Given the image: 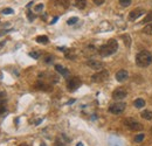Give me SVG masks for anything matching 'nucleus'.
Wrapping results in <instances>:
<instances>
[{"instance_id":"nucleus-1","label":"nucleus","mask_w":152,"mask_h":146,"mask_svg":"<svg viewBox=\"0 0 152 146\" xmlns=\"http://www.w3.org/2000/svg\"><path fill=\"white\" fill-rule=\"evenodd\" d=\"M117 49H118V42L115 39H110L105 45H103L98 48V54L103 57H107V56L115 54L117 52Z\"/></svg>"},{"instance_id":"nucleus-2","label":"nucleus","mask_w":152,"mask_h":146,"mask_svg":"<svg viewBox=\"0 0 152 146\" xmlns=\"http://www.w3.org/2000/svg\"><path fill=\"white\" fill-rule=\"evenodd\" d=\"M152 63V54L148 50H142L136 55V64L139 68H146Z\"/></svg>"},{"instance_id":"nucleus-3","label":"nucleus","mask_w":152,"mask_h":146,"mask_svg":"<svg viewBox=\"0 0 152 146\" xmlns=\"http://www.w3.org/2000/svg\"><path fill=\"white\" fill-rule=\"evenodd\" d=\"M124 125L128 128L132 130V131H142V130L144 128V126H143L139 122H137V120L133 119V118H125V119H124Z\"/></svg>"},{"instance_id":"nucleus-4","label":"nucleus","mask_w":152,"mask_h":146,"mask_svg":"<svg viewBox=\"0 0 152 146\" xmlns=\"http://www.w3.org/2000/svg\"><path fill=\"white\" fill-rule=\"evenodd\" d=\"M126 108V104L123 103V102H117V103H114L109 107V112L113 113V115H119L122 113Z\"/></svg>"},{"instance_id":"nucleus-5","label":"nucleus","mask_w":152,"mask_h":146,"mask_svg":"<svg viewBox=\"0 0 152 146\" xmlns=\"http://www.w3.org/2000/svg\"><path fill=\"white\" fill-rule=\"evenodd\" d=\"M81 80L77 77V76H73V77H70L69 80H68V82H67V88H68V90L69 91H75L76 89H78L80 87H81Z\"/></svg>"},{"instance_id":"nucleus-6","label":"nucleus","mask_w":152,"mask_h":146,"mask_svg":"<svg viewBox=\"0 0 152 146\" xmlns=\"http://www.w3.org/2000/svg\"><path fill=\"white\" fill-rule=\"evenodd\" d=\"M108 77H109V72L108 70H99V72H97L96 74H94L93 76H91V80L94 81V82H97V83H101V82H104V81H107L108 80Z\"/></svg>"},{"instance_id":"nucleus-7","label":"nucleus","mask_w":152,"mask_h":146,"mask_svg":"<svg viewBox=\"0 0 152 146\" xmlns=\"http://www.w3.org/2000/svg\"><path fill=\"white\" fill-rule=\"evenodd\" d=\"M87 66L93 69V70H96V72H99L103 69V63L98 60H88L87 61Z\"/></svg>"},{"instance_id":"nucleus-8","label":"nucleus","mask_w":152,"mask_h":146,"mask_svg":"<svg viewBox=\"0 0 152 146\" xmlns=\"http://www.w3.org/2000/svg\"><path fill=\"white\" fill-rule=\"evenodd\" d=\"M126 95H128V92H126L125 89L118 88V89H116V90L113 92V98L116 99V101H121V99H124V98L126 97Z\"/></svg>"},{"instance_id":"nucleus-9","label":"nucleus","mask_w":152,"mask_h":146,"mask_svg":"<svg viewBox=\"0 0 152 146\" xmlns=\"http://www.w3.org/2000/svg\"><path fill=\"white\" fill-rule=\"evenodd\" d=\"M143 13H144V9L143 8H134V9H132L129 13V20L130 21H134V20H137V19L139 18Z\"/></svg>"},{"instance_id":"nucleus-10","label":"nucleus","mask_w":152,"mask_h":146,"mask_svg":"<svg viewBox=\"0 0 152 146\" xmlns=\"http://www.w3.org/2000/svg\"><path fill=\"white\" fill-rule=\"evenodd\" d=\"M128 78H129V73L126 70H124V69H121V70H118L116 73V80L118 82H124Z\"/></svg>"},{"instance_id":"nucleus-11","label":"nucleus","mask_w":152,"mask_h":146,"mask_svg":"<svg viewBox=\"0 0 152 146\" xmlns=\"http://www.w3.org/2000/svg\"><path fill=\"white\" fill-rule=\"evenodd\" d=\"M6 112V93L0 91V115Z\"/></svg>"},{"instance_id":"nucleus-12","label":"nucleus","mask_w":152,"mask_h":146,"mask_svg":"<svg viewBox=\"0 0 152 146\" xmlns=\"http://www.w3.org/2000/svg\"><path fill=\"white\" fill-rule=\"evenodd\" d=\"M55 70H56L58 74H61L62 76H64V77L69 76V70H68L67 68H64L63 66H61V64H56V66H55Z\"/></svg>"},{"instance_id":"nucleus-13","label":"nucleus","mask_w":152,"mask_h":146,"mask_svg":"<svg viewBox=\"0 0 152 146\" xmlns=\"http://www.w3.org/2000/svg\"><path fill=\"white\" fill-rule=\"evenodd\" d=\"M140 116H142V118H144V119H146V120H151L152 111H150V110H144V111L140 113Z\"/></svg>"},{"instance_id":"nucleus-14","label":"nucleus","mask_w":152,"mask_h":146,"mask_svg":"<svg viewBox=\"0 0 152 146\" xmlns=\"http://www.w3.org/2000/svg\"><path fill=\"white\" fill-rule=\"evenodd\" d=\"M133 105H134L137 109H140V108H143V107L145 105V101H144L143 98H137V99L133 102Z\"/></svg>"},{"instance_id":"nucleus-15","label":"nucleus","mask_w":152,"mask_h":146,"mask_svg":"<svg viewBox=\"0 0 152 146\" xmlns=\"http://www.w3.org/2000/svg\"><path fill=\"white\" fill-rule=\"evenodd\" d=\"M75 6L78 9H84L87 6V1L86 0H75Z\"/></svg>"},{"instance_id":"nucleus-16","label":"nucleus","mask_w":152,"mask_h":146,"mask_svg":"<svg viewBox=\"0 0 152 146\" xmlns=\"http://www.w3.org/2000/svg\"><path fill=\"white\" fill-rule=\"evenodd\" d=\"M37 42L38 43H42V45H46V43H48V36H46V35H40V36H38L37 39Z\"/></svg>"},{"instance_id":"nucleus-17","label":"nucleus","mask_w":152,"mask_h":146,"mask_svg":"<svg viewBox=\"0 0 152 146\" xmlns=\"http://www.w3.org/2000/svg\"><path fill=\"white\" fill-rule=\"evenodd\" d=\"M143 33H144V34H148V35H152V22L148 23V25L143 28Z\"/></svg>"},{"instance_id":"nucleus-18","label":"nucleus","mask_w":152,"mask_h":146,"mask_svg":"<svg viewBox=\"0 0 152 146\" xmlns=\"http://www.w3.org/2000/svg\"><path fill=\"white\" fill-rule=\"evenodd\" d=\"M143 23H150V22H152V11H150L146 15H145V18H144V20L142 21Z\"/></svg>"},{"instance_id":"nucleus-19","label":"nucleus","mask_w":152,"mask_h":146,"mask_svg":"<svg viewBox=\"0 0 152 146\" xmlns=\"http://www.w3.org/2000/svg\"><path fill=\"white\" fill-rule=\"evenodd\" d=\"M95 52H96V49H95V47H94V46H88V47L84 49V53H86V54H88V55L94 54Z\"/></svg>"},{"instance_id":"nucleus-20","label":"nucleus","mask_w":152,"mask_h":146,"mask_svg":"<svg viewBox=\"0 0 152 146\" xmlns=\"http://www.w3.org/2000/svg\"><path fill=\"white\" fill-rule=\"evenodd\" d=\"M144 138H145V134H144V133H139V134H137V136L134 137V142H136V143H142V142L144 140Z\"/></svg>"},{"instance_id":"nucleus-21","label":"nucleus","mask_w":152,"mask_h":146,"mask_svg":"<svg viewBox=\"0 0 152 146\" xmlns=\"http://www.w3.org/2000/svg\"><path fill=\"white\" fill-rule=\"evenodd\" d=\"M123 40H124V42H125V46L126 47H130V45H131V40H130V36L129 35H123Z\"/></svg>"},{"instance_id":"nucleus-22","label":"nucleus","mask_w":152,"mask_h":146,"mask_svg":"<svg viewBox=\"0 0 152 146\" xmlns=\"http://www.w3.org/2000/svg\"><path fill=\"white\" fill-rule=\"evenodd\" d=\"M119 4L123 7H128V6L131 5V0H119Z\"/></svg>"},{"instance_id":"nucleus-23","label":"nucleus","mask_w":152,"mask_h":146,"mask_svg":"<svg viewBox=\"0 0 152 146\" xmlns=\"http://www.w3.org/2000/svg\"><path fill=\"white\" fill-rule=\"evenodd\" d=\"M60 5L63 6V8H68L70 2H69V0H60Z\"/></svg>"},{"instance_id":"nucleus-24","label":"nucleus","mask_w":152,"mask_h":146,"mask_svg":"<svg viewBox=\"0 0 152 146\" xmlns=\"http://www.w3.org/2000/svg\"><path fill=\"white\" fill-rule=\"evenodd\" d=\"M77 21H78V19L76 18V17H74V18H70V19H69V20L67 21V23H68V25H74V23H76Z\"/></svg>"},{"instance_id":"nucleus-25","label":"nucleus","mask_w":152,"mask_h":146,"mask_svg":"<svg viewBox=\"0 0 152 146\" xmlns=\"http://www.w3.org/2000/svg\"><path fill=\"white\" fill-rule=\"evenodd\" d=\"M13 13H14V11L12 8H5V9H2V14H13Z\"/></svg>"},{"instance_id":"nucleus-26","label":"nucleus","mask_w":152,"mask_h":146,"mask_svg":"<svg viewBox=\"0 0 152 146\" xmlns=\"http://www.w3.org/2000/svg\"><path fill=\"white\" fill-rule=\"evenodd\" d=\"M29 56H32L33 58H35V60H37V58L40 57V54H39L38 52H31V53H29Z\"/></svg>"},{"instance_id":"nucleus-27","label":"nucleus","mask_w":152,"mask_h":146,"mask_svg":"<svg viewBox=\"0 0 152 146\" xmlns=\"http://www.w3.org/2000/svg\"><path fill=\"white\" fill-rule=\"evenodd\" d=\"M42 8H43V5H42V4H39V5L35 6V11H37V12H40Z\"/></svg>"},{"instance_id":"nucleus-28","label":"nucleus","mask_w":152,"mask_h":146,"mask_svg":"<svg viewBox=\"0 0 152 146\" xmlns=\"http://www.w3.org/2000/svg\"><path fill=\"white\" fill-rule=\"evenodd\" d=\"M27 15H28V19H29V21H33V20L35 19V15H33L31 12H28V13H27Z\"/></svg>"},{"instance_id":"nucleus-29","label":"nucleus","mask_w":152,"mask_h":146,"mask_svg":"<svg viewBox=\"0 0 152 146\" xmlns=\"http://www.w3.org/2000/svg\"><path fill=\"white\" fill-rule=\"evenodd\" d=\"M55 146H63V143L57 138L56 139V142H55Z\"/></svg>"},{"instance_id":"nucleus-30","label":"nucleus","mask_w":152,"mask_h":146,"mask_svg":"<svg viewBox=\"0 0 152 146\" xmlns=\"http://www.w3.org/2000/svg\"><path fill=\"white\" fill-rule=\"evenodd\" d=\"M94 2H95L96 5H102L104 2V0H94Z\"/></svg>"},{"instance_id":"nucleus-31","label":"nucleus","mask_w":152,"mask_h":146,"mask_svg":"<svg viewBox=\"0 0 152 146\" xmlns=\"http://www.w3.org/2000/svg\"><path fill=\"white\" fill-rule=\"evenodd\" d=\"M52 61H53V57H52V56H47L46 62H52Z\"/></svg>"},{"instance_id":"nucleus-32","label":"nucleus","mask_w":152,"mask_h":146,"mask_svg":"<svg viewBox=\"0 0 152 146\" xmlns=\"http://www.w3.org/2000/svg\"><path fill=\"white\" fill-rule=\"evenodd\" d=\"M76 146H83V144H82V143H78V144H77Z\"/></svg>"},{"instance_id":"nucleus-33","label":"nucleus","mask_w":152,"mask_h":146,"mask_svg":"<svg viewBox=\"0 0 152 146\" xmlns=\"http://www.w3.org/2000/svg\"><path fill=\"white\" fill-rule=\"evenodd\" d=\"M19 146H28L27 144H21V145H19Z\"/></svg>"},{"instance_id":"nucleus-34","label":"nucleus","mask_w":152,"mask_h":146,"mask_svg":"<svg viewBox=\"0 0 152 146\" xmlns=\"http://www.w3.org/2000/svg\"><path fill=\"white\" fill-rule=\"evenodd\" d=\"M40 146H46V144H45V143H42V144H41Z\"/></svg>"},{"instance_id":"nucleus-35","label":"nucleus","mask_w":152,"mask_h":146,"mask_svg":"<svg viewBox=\"0 0 152 146\" xmlns=\"http://www.w3.org/2000/svg\"><path fill=\"white\" fill-rule=\"evenodd\" d=\"M150 132H151V134H152V126H151V128H150Z\"/></svg>"}]
</instances>
